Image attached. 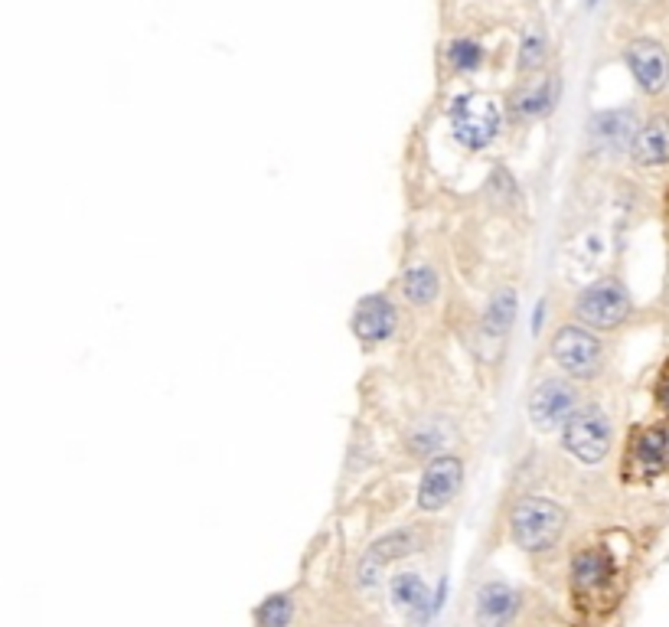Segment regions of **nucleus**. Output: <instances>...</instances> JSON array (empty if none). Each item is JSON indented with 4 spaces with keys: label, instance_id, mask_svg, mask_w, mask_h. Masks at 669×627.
Instances as JSON below:
<instances>
[{
    "label": "nucleus",
    "instance_id": "nucleus-17",
    "mask_svg": "<svg viewBox=\"0 0 669 627\" xmlns=\"http://www.w3.org/2000/svg\"><path fill=\"white\" fill-rule=\"evenodd\" d=\"M402 291L405 298L412 304H431L438 298V275L431 272L428 265H412L408 272L402 275Z\"/></svg>",
    "mask_w": 669,
    "mask_h": 627
},
{
    "label": "nucleus",
    "instance_id": "nucleus-24",
    "mask_svg": "<svg viewBox=\"0 0 669 627\" xmlns=\"http://www.w3.org/2000/svg\"><path fill=\"white\" fill-rule=\"evenodd\" d=\"M666 219H669V200H666Z\"/></svg>",
    "mask_w": 669,
    "mask_h": 627
},
{
    "label": "nucleus",
    "instance_id": "nucleus-4",
    "mask_svg": "<svg viewBox=\"0 0 669 627\" xmlns=\"http://www.w3.org/2000/svg\"><path fill=\"white\" fill-rule=\"evenodd\" d=\"M451 125H454V138L461 141L470 151H480L487 147L500 131V112L490 98L483 95H464L457 98L451 108Z\"/></svg>",
    "mask_w": 669,
    "mask_h": 627
},
{
    "label": "nucleus",
    "instance_id": "nucleus-9",
    "mask_svg": "<svg viewBox=\"0 0 669 627\" xmlns=\"http://www.w3.org/2000/svg\"><path fill=\"white\" fill-rule=\"evenodd\" d=\"M637 118L627 108H614V112H601L591 121V144L601 154H624L627 147H634L637 138Z\"/></svg>",
    "mask_w": 669,
    "mask_h": 627
},
{
    "label": "nucleus",
    "instance_id": "nucleus-21",
    "mask_svg": "<svg viewBox=\"0 0 669 627\" xmlns=\"http://www.w3.org/2000/svg\"><path fill=\"white\" fill-rule=\"evenodd\" d=\"M545 49H549V43H545V36L539 30H529L523 36V46H519V66H523V72H532L542 63Z\"/></svg>",
    "mask_w": 669,
    "mask_h": 627
},
{
    "label": "nucleus",
    "instance_id": "nucleus-18",
    "mask_svg": "<svg viewBox=\"0 0 669 627\" xmlns=\"http://www.w3.org/2000/svg\"><path fill=\"white\" fill-rule=\"evenodd\" d=\"M555 89H559V82L545 79V82L536 85V89H526L523 95H516V102H513L516 118H536L542 112H549L552 102H555Z\"/></svg>",
    "mask_w": 669,
    "mask_h": 627
},
{
    "label": "nucleus",
    "instance_id": "nucleus-8",
    "mask_svg": "<svg viewBox=\"0 0 669 627\" xmlns=\"http://www.w3.org/2000/svg\"><path fill=\"white\" fill-rule=\"evenodd\" d=\"M627 66L634 72L637 85L647 95H660L669 85V59L666 49L653 40H637L627 46Z\"/></svg>",
    "mask_w": 669,
    "mask_h": 627
},
{
    "label": "nucleus",
    "instance_id": "nucleus-7",
    "mask_svg": "<svg viewBox=\"0 0 669 627\" xmlns=\"http://www.w3.org/2000/svg\"><path fill=\"white\" fill-rule=\"evenodd\" d=\"M461 481H464V464L451 458V454H441L428 464V471L421 474V487H418V507L435 513V510H444L448 503L457 497V490H461Z\"/></svg>",
    "mask_w": 669,
    "mask_h": 627
},
{
    "label": "nucleus",
    "instance_id": "nucleus-16",
    "mask_svg": "<svg viewBox=\"0 0 669 627\" xmlns=\"http://www.w3.org/2000/svg\"><path fill=\"white\" fill-rule=\"evenodd\" d=\"M392 601H395V608H402V611H425L431 598H428L425 582H421V575L402 572L392 579Z\"/></svg>",
    "mask_w": 669,
    "mask_h": 627
},
{
    "label": "nucleus",
    "instance_id": "nucleus-14",
    "mask_svg": "<svg viewBox=\"0 0 669 627\" xmlns=\"http://www.w3.org/2000/svg\"><path fill=\"white\" fill-rule=\"evenodd\" d=\"M516 601H519V595L513 592L510 585H503V582L483 585L480 595H477V618H480V624L483 627H500L516 611Z\"/></svg>",
    "mask_w": 669,
    "mask_h": 627
},
{
    "label": "nucleus",
    "instance_id": "nucleus-5",
    "mask_svg": "<svg viewBox=\"0 0 669 627\" xmlns=\"http://www.w3.org/2000/svg\"><path fill=\"white\" fill-rule=\"evenodd\" d=\"M552 356L568 376L588 379L598 373L601 366V340L594 337L588 327L568 324L552 337Z\"/></svg>",
    "mask_w": 669,
    "mask_h": 627
},
{
    "label": "nucleus",
    "instance_id": "nucleus-2",
    "mask_svg": "<svg viewBox=\"0 0 669 627\" xmlns=\"http://www.w3.org/2000/svg\"><path fill=\"white\" fill-rule=\"evenodd\" d=\"M578 317L588 327L614 330L630 317V294L621 278H601L581 291L578 298Z\"/></svg>",
    "mask_w": 669,
    "mask_h": 627
},
{
    "label": "nucleus",
    "instance_id": "nucleus-15",
    "mask_svg": "<svg viewBox=\"0 0 669 627\" xmlns=\"http://www.w3.org/2000/svg\"><path fill=\"white\" fill-rule=\"evenodd\" d=\"M516 321V291L500 288L487 304V314H483V330L490 337H506V330Z\"/></svg>",
    "mask_w": 669,
    "mask_h": 627
},
{
    "label": "nucleus",
    "instance_id": "nucleus-23",
    "mask_svg": "<svg viewBox=\"0 0 669 627\" xmlns=\"http://www.w3.org/2000/svg\"><path fill=\"white\" fill-rule=\"evenodd\" d=\"M656 402H660V409L669 415V376L660 383V389H656Z\"/></svg>",
    "mask_w": 669,
    "mask_h": 627
},
{
    "label": "nucleus",
    "instance_id": "nucleus-11",
    "mask_svg": "<svg viewBox=\"0 0 669 627\" xmlns=\"http://www.w3.org/2000/svg\"><path fill=\"white\" fill-rule=\"evenodd\" d=\"M669 467V435L663 428H643L630 445V471L643 477L663 474Z\"/></svg>",
    "mask_w": 669,
    "mask_h": 627
},
{
    "label": "nucleus",
    "instance_id": "nucleus-3",
    "mask_svg": "<svg viewBox=\"0 0 669 627\" xmlns=\"http://www.w3.org/2000/svg\"><path fill=\"white\" fill-rule=\"evenodd\" d=\"M611 445H614V428H611V418H607L601 409H581L568 418L565 448H568V454H575L578 461L598 464L607 458Z\"/></svg>",
    "mask_w": 669,
    "mask_h": 627
},
{
    "label": "nucleus",
    "instance_id": "nucleus-1",
    "mask_svg": "<svg viewBox=\"0 0 669 627\" xmlns=\"http://www.w3.org/2000/svg\"><path fill=\"white\" fill-rule=\"evenodd\" d=\"M565 530V510L555 500L545 497H523L510 513L513 543L526 552L549 549L559 533Z\"/></svg>",
    "mask_w": 669,
    "mask_h": 627
},
{
    "label": "nucleus",
    "instance_id": "nucleus-6",
    "mask_svg": "<svg viewBox=\"0 0 669 627\" xmlns=\"http://www.w3.org/2000/svg\"><path fill=\"white\" fill-rule=\"evenodd\" d=\"M575 405L578 396L572 383H565V379H542L529 396V418L539 432H555V428H565L568 418L578 412Z\"/></svg>",
    "mask_w": 669,
    "mask_h": 627
},
{
    "label": "nucleus",
    "instance_id": "nucleus-22",
    "mask_svg": "<svg viewBox=\"0 0 669 627\" xmlns=\"http://www.w3.org/2000/svg\"><path fill=\"white\" fill-rule=\"evenodd\" d=\"M480 46L477 43H470V40H457V43H451V49H448V59H451V66L454 69H461V72H467V69H477L480 66Z\"/></svg>",
    "mask_w": 669,
    "mask_h": 627
},
{
    "label": "nucleus",
    "instance_id": "nucleus-13",
    "mask_svg": "<svg viewBox=\"0 0 669 627\" xmlns=\"http://www.w3.org/2000/svg\"><path fill=\"white\" fill-rule=\"evenodd\" d=\"M614 575V562L607 549H585L581 556L572 562V585L578 595H591L611 582Z\"/></svg>",
    "mask_w": 669,
    "mask_h": 627
},
{
    "label": "nucleus",
    "instance_id": "nucleus-10",
    "mask_svg": "<svg viewBox=\"0 0 669 627\" xmlns=\"http://www.w3.org/2000/svg\"><path fill=\"white\" fill-rule=\"evenodd\" d=\"M395 324H399V314H395V304L382 294H369L356 304L353 314V334L366 343H382L392 337Z\"/></svg>",
    "mask_w": 669,
    "mask_h": 627
},
{
    "label": "nucleus",
    "instance_id": "nucleus-19",
    "mask_svg": "<svg viewBox=\"0 0 669 627\" xmlns=\"http://www.w3.org/2000/svg\"><path fill=\"white\" fill-rule=\"evenodd\" d=\"M418 543H421V536L415 530H395L389 536H382L379 543H373V549H369V552H373L379 562H389V559L412 556V552L418 549Z\"/></svg>",
    "mask_w": 669,
    "mask_h": 627
},
{
    "label": "nucleus",
    "instance_id": "nucleus-12",
    "mask_svg": "<svg viewBox=\"0 0 669 627\" xmlns=\"http://www.w3.org/2000/svg\"><path fill=\"white\" fill-rule=\"evenodd\" d=\"M630 154H634V161L640 167L669 164V118L666 115H656V118L647 121V125H640L637 138H634V147H630Z\"/></svg>",
    "mask_w": 669,
    "mask_h": 627
},
{
    "label": "nucleus",
    "instance_id": "nucleus-20",
    "mask_svg": "<svg viewBox=\"0 0 669 627\" xmlns=\"http://www.w3.org/2000/svg\"><path fill=\"white\" fill-rule=\"evenodd\" d=\"M291 598L288 595H271L262 608H258V627H288L291 621Z\"/></svg>",
    "mask_w": 669,
    "mask_h": 627
}]
</instances>
